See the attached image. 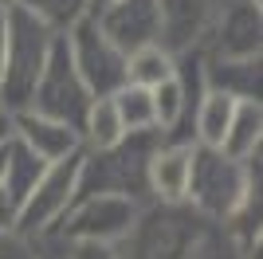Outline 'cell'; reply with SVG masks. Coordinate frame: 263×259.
<instances>
[{
  "label": "cell",
  "instance_id": "obj_1",
  "mask_svg": "<svg viewBox=\"0 0 263 259\" xmlns=\"http://www.w3.org/2000/svg\"><path fill=\"white\" fill-rule=\"evenodd\" d=\"M118 259H240V251L224 228L200 220L185 205H145L118 244Z\"/></svg>",
  "mask_w": 263,
  "mask_h": 259
},
{
  "label": "cell",
  "instance_id": "obj_2",
  "mask_svg": "<svg viewBox=\"0 0 263 259\" xmlns=\"http://www.w3.org/2000/svg\"><path fill=\"white\" fill-rule=\"evenodd\" d=\"M248 193H263L259 153L248 157V161H232L220 150H200V145L193 150V169H189V189H185L189 212L224 228Z\"/></svg>",
  "mask_w": 263,
  "mask_h": 259
},
{
  "label": "cell",
  "instance_id": "obj_3",
  "mask_svg": "<svg viewBox=\"0 0 263 259\" xmlns=\"http://www.w3.org/2000/svg\"><path fill=\"white\" fill-rule=\"evenodd\" d=\"M161 134H126L118 145L102 153H83L79 165V196H122L138 208L149 200V157ZM75 196V200H79Z\"/></svg>",
  "mask_w": 263,
  "mask_h": 259
},
{
  "label": "cell",
  "instance_id": "obj_4",
  "mask_svg": "<svg viewBox=\"0 0 263 259\" xmlns=\"http://www.w3.org/2000/svg\"><path fill=\"white\" fill-rule=\"evenodd\" d=\"M55 40L59 35L40 28L32 16H24L20 8H8V40H4V63H0V102L8 114H20L32 106L35 83L44 75Z\"/></svg>",
  "mask_w": 263,
  "mask_h": 259
},
{
  "label": "cell",
  "instance_id": "obj_5",
  "mask_svg": "<svg viewBox=\"0 0 263 259\" xmlns=\"http://www.w3.org/2000/svg\"><path fill=\"white\" fill-rule=\"evenodd\" d=\"M79 165H83V150L63 157V161H51L44 169V177L35 181V189L28 193V200L20 205V216H16L20 236L35 239V236H51L59 228V220L79 196Z\"/></svg>",
  "mask_w": 263,
  "mask_h": 259
},
{
  "label": "cell",
  "instance_id": "obj_6",
  "mask_svg": "<svg viewBox=\"0 0 263 259\" xmlns=\"http://www.w3.org/2000/svg\"><path fill=\"white\" fill-rule=\"evenodd\" d=\"M90 102H95V98H90V90L83 86L75 63H71V55H67V40L59 35L51 55H47L44 75L35 83V95H32V106L28 110H35V114H44V118H51V122H63V126H71L79 134Z\"/></svg>",
  "mask_w": 263,
  "mask_h": 259
},
{
  "label": "cell",
  "instance_id": "obj_7",
  "mask_svg": "<svg viewBox=\"0 0 263 259\" xmlns=\"http://www.w3.org/2000/svg\"><path fill=\"white\" fill-rule=\"evenodd\" d=\"M142 208L122 196H79L59 220L55 236L63 244H102V248H118L130 236L134 220Z\"/></svg>",
  "mask_w": 263,
  "mask_h": 259
},
{
  "label": "cell",
  "instance_id": "obj_8",
  "mask_svg": "<svg viewBox=\"0 0 263 259\" xmlns=\"http://www.w3.org/2000/svg\"><path fill=\"white\" fill-rule=\"evenodd\" d=\"M63 40H67V55H71L83 86L90 90V98H110L126 86V55L99 32L95 20L75 24Z\"/></svg>",
  "mask_w": 263,
  "mask_h": 259
},
{
  "label": "cell",
  "instance_id": "obj_9",
  "mask_svg": "<svg viewBox=\"0 0 263 259\" xmlns=\"http://www.w3.org/2000/svg\"><path fill=\"white\" fill-rule=\"evenodd\" d=\"M200 55H212V59H255V55H263V4L224 0Z\"/></svg>",
  "mask_w": 263,
  "mask_h": 259
},
{
  "label": "cell",
  "instance_id": "obj_10",
  "mask_svg": "<svg viewBox=\"0 0 263 259\" xmlns=\"http://www.w3.org/2000/svg\"><path fill=\"white\" fill-rule=\"evenodd\" d=\"M224 0H157V43L165 51L181 59V55L204 51L209 43V32L216 24V12Z\"/></svg>",
  "mask_w": 263,
  "mask_h": 259
},
{
  "label": "cell",
  "instance_id": "obj_11",
  "mask_svg": "<svg viewBox=\"0 0 263 259\" xmlns=\"http://www.w3.org/2000/svg\"><path fill=\"white\" fill-rule=\"evenodd\" d=\"M90 20L99 24V32L122 55L142 51V47L157 43V35H161V28H157V0H114Z\"/></svg>",
  "mask_w": 263,
  "mask_h": 259
},
{
  "label": "cell",
  "instance_id": "obj_12",
  "mask_svg": "<svg viewBox=\"0 0 263 259\" xmlns=\"http://www.w3.org/2000/svg\"><path fill=\"white\" fill-rule=\"evenodd\" d=\"M12 138L20 141V145H28L44 165L63 161V157H71V153L83 150V141H79V134L71 126L51 122V118H44V114H35V110L12 114Z\"/></svg>",
  "mask_w": 263,
  "mask_h": 259
},
{
  "label": "cell",
  "instance_id": "obj_13",
  "mask_svg": "<svg viewBox=\"0 0 263 259\" xmlns=\"http://www.w3.org/2000/svg\"><path fill=\"white\" fill-rule=\"evenodd\" d=\"M193 150L197 145H185V141H157L149 157V200L154 205H185Z\"/></svg>",
  "mask_w": 263,
  "mask_h": 259
},
{
  "label": "cell",
  "instance_id": "obj_14",
  "mask_svg": "<svg viewBox=\"0 0 263 259\" xmlns=\"http://www.w3.org/2000/svg\"><path fill=\"white\" fill-rule=\"evenodd\" d=\"M259 79H263V55H255V59H212V55H204V86L232 98V102H263Z\"/></svg>",
  "mask_w": 263,
  "mask_h": 259
},
{
  "label": "cell",
  "instance_id": "obj_15",
  "mask_svg": "<svg viewBox=\"0 0 263 259\" xmlns=\"http://www.w3.org/2000/svg\"><path fill=\"white\" fill-rule=\"evenodd\" d=\"M220 153L232 161H248V157L263 153V102H236L228 134L220 141Z\"/></svg>",
  "mask_w": 263,
  "mask_h": 259
},
{
  "label": "cell",
  "instance_id": "obj_16",
  "mask_svg": "<svg viewBox=\"0 0 263 259\" xmlns=\"http://www.w3.org/2000/svg\"><path fill=\"white\" fill-rule=\"evenodd\" d=\"M47 165L35 157L28 145H20L16 138H8V145H4V177H0V189L12 196V205L20 208L24 200H28V193L35 189V181L44 177Z\"/></svg>",
  "mask_w": 263,
  "mask_h": 259
},
{
  "label": "cell",
  "instance_id": "obj_17",
  "mask_svg": "<svg viewBox=\"0 0 263 259\" xmlns=\"http://www.w3.org/2000/svg\"><path fill=\"white\" fill-rule=\"evenodd\" d=\"M236 114V102L216 90H204V98L193 110V145L200 150H220V141L228 134V122Z\"/></svg>",
  "mask_w": 263,
  "mask_h": 259
},
{
  "label": "cell",
  "instance_id": "obj_18",
  "mask_svg": "<svg viewBox=\"0 0 263 259\" xmlns=\"http://www.w3.org/2000/svg\"><path fill=\"white\" fill-rule=\"evenodd\" d=\"M12 8H20L24 16H32L40 28H47L51 35H67L75 24L90 20L87 0H16Z\"/></svg>",
  "mask_w": 263,
  "mask_h": 259
},
{
  "label": "cell",
  "instance_id": "obj_19",
  "mask_svg": "<svg viewBox=\"0 0 263 259\" xmlns=\"http://www.w3.org/2000/svg\"><path fill=\"white\" fill-rule=\"evenodd\" d=\"M126 138V130L118 122V110L110 98H95L83 118V130H79V141H83V153H102L110 145H118Z\"/></svg>",
  "mask_w": 263,
  "mask_h": 259
},
{
  "label": "cell",
  "instance_id": "obj_20",
  "mask_svg": "<svg viewBox=\"0 0 263 259\" xmlns=\"http://www.w3.org/2000/svg\"><path fill=\"white\" fill-rule=\"evenodd\" d=\"M173 75H177V59L165 51L161 43H149V47H142V51L126 55V83L130 86L154 90V86L169 83Z\"/></svg>",
  "mask_w": 263,
  "mask_h": 259
},
{
  "label": "cell",
  "instance_id": "obj_21",
  "mask_svg": "<svg viewBox=\"0 0 263 259\" xmlns=\"http://www.w3.org/2000/svg\"><path fill=\"white\" fill-rule=\"evenodd\" d=\"M114 110H118V122L126 134H157V114H154V95L142 90V86H122L118 95H110Z\"/></svg>",
  "mask_w": 263,
  "mask_h": 259
},
{
  "label": "cell",
  "instance_id": "obj_22",
  "mask_svg": "<svg viewBox=\"0 0 263 259\" xmlns=\"http://www.w3.org/2000/svg\"><path fill=\"white\" fill-rule=\"evenodd\" d=\"M0 259H44L40 255V236L28 239V236H20V232L0 236Z\"/></svg>",
  "mask_w": 263,
  "mask_h": 259
},
{
  "label": "cell",
  "instance_id": "obj_23",
  "mask_svg": "<svg viewBox=\"0 0 263 259\" xmlns=\"http://www.w3.org/2000/svg\"><path fill=\"white\" fill-rule=\"evenodd\" d=\"M63 259H118V248H102V244H67Z\"/></svg>",
  "mask_w": 263,
  "mask_h": 259
},
{
  "label": "cell",
  "instance_id": "obj_24",
  "mask_svg": "<svg viewBox=\"0 0 263 259\" xmlns=\"http://www.w3.org/2000/svg\"><path fill=\"white\" fill-rule=\"evenodd\" d=\"M16 216H20V208L12 205V196L0 189V236H8V232H16Z\"/></svg>",
  "mask_w": 263,
  "mask_h": 259
},
{
  "label": "cell",
  "instance_id": "obj_25",
  "mask_svg": "<svg viewBox=\"0 0 263 259\" xmlns=\"http://www.w3.org/2000/svg\"><path fill=\"white\" fill-rule=\"evenodd\" d=\"M12 138V114L4 110V102H0V145Z\"/></svg>",
  "mask_w": 263,
  "mask_h": 259
},
{
  "label": "cell",
  "instance_id": "obj_26",
  "mask_svg": "<svg viewBox=\"0 0 263 259\" xmlns=\"http://www.w3.org/2000/svg\"><path fill=\"white\" fill-rule=\"evenodd\" d=\"M4 40H8V12H0V63H4Z\"/></svg>",
  "mask_w": 263,
  "mask_h": 259
},
{
  "label": "cell",
  "instance_id": "obj_27",
  "mask_svg": "<svg viewBox=\"0 0 263 259\" xmlns=\"http://www.w3.org/2000/svg\"><path fill=\"white\" fill-rule=\"evenodd\" d=\"M87 4H90V16H99V12L106 8V4H114V0H87Z\"/></svg>",
  "mask_w": 263,
  "mask_h": 259
},
{
  "label": "cell",
  "instance_id": "obj_28",
  "mask_svg": "<svg viewBox=\"0 0 263 259\" xmlns=\"http://www.w3.org/2000/svg\"><path fill=\"white\" fill-rule=\"evenodd\" d=\"M4 145H8V141H4ZM4 145H0V177H4Z\"/></svg>",
  "mask_w": 263,
  "mask_h": 259
},
{
  "label": "cell",
  "instance_id": "obj_29",
  "mask_svg": "<svg viewBox=\"0 0 263 259\" xmlns=\"http://www.w3.org/2000/svg\"><path fill=\"white\" fill-rule=\"evenodd\" d=\"M12 4H16V0H0V12H8V8H12Z\"/></svg>",
  "mask_w": 263,
  "mask_h": 259
},
{
  "label": "cell",
  "instance_id": "obj_30",
  "mask_svg": "<svg viewBox=\"0 0 263 259\" xmlns=\"http://www.w3.org/2000/svg\"><path fill=\"white\" fill-rule=\"evenodd\" d=\"M255 4H263V0H255Z\"/></svg>",
  "mask_w": 263,
  "mask_h": 259
}]
</instances>
